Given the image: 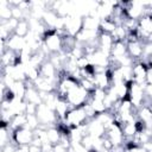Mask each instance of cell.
I'll return each mask as SVG.
<instances>
[{"label": "cell", "mask_w": 152, "mask_h": 152, "mask_svg": "<svg viewBox=\"0 0 152 152\" xmlns=\"http://www.w3.org/2000/svg\"><path fill=\"white\" fill-rule=\"evenodd\" d=\"M90 120L88 119L87 112L84 109V106L82 107H74L70 108V110L68 112L65 119H64V124L69 127V128H75V127H80L82 125L88 124Z\"/></svg>", "instance_id": "1"}, {"label": "cell", "mask_w": 152, "mask_h": 152, "mask_svg": "<svg viewBox=\"0 0 152 152\" xmlns=\"http://www.w3.org/2000/svg\"><path fill=\"white\" fill-rule=\"evenodd\" d=\"M89 91H87L86 89H83L81 86H80V83H78V86H76L69 94H68V96H66V102L70 104V107L71 108H74V107H82V106H84L86 103H87V101H88V97H89Z\"/></svg>", "instance_id": "2"}, {"label": "cell", "mask_w": 152, "mask_h": 152, "mask_svg": "<svg viewBox=\"0 0 152 152\" xmlns=\"http://www.w3.org/2000/svg\"><path fill=\"white\" fill-rule=\"evenodd\" d=\"M43 42L46 45L48 50L51 53H58L62 52L63 49V40L62 37L56 32V30H51L49 28L46 31V33L43 36Z\"/></svg>", "instance_id": "3"}, {"label": "cell", "mask_w": 152, "mask_h": 152, "mask_svg": "<svg viewBox=\"0 0 152 152\" xmlns=\"http://www.w3.org/2000/svg\"><path fill=\"white\" fill-rule=\"evenodd\" d=\"M33 139H34V131L27 127H21L12 132V141L17 146H30Z\"/></svg>", "instance_id": "4"}, {"label": "cell", "mask_w": 152, "mask_h": 152, "mask_svg": "<svg viewBox=\"0 0 152 152\" xmlns=\"http://www.w3.org/2000/svg\"><path fill=\"white\" fill-rule=\"evenodd\" d=\"M144 97H145V88L132 81L129 83V89H128V100L137 109H139L142 106Z\"/></svg>", "instance_id": "5"}, {"label": "cell", "mask_w": 152, "mask_h": 152, "mask_svg": "<svg viewBox=\"0 0 152 152\" xmlns=\"http://www.w3.org/2000/svg\"><path fill=\"white\" fill-rule=\"evenodd\" d=\"M104 135L110 140V142L113 144L114 147H116V146H122V145H124L125 137H124V133H122L121 125L114 122L110 127H108V128L106 129V134H104Z\"/></svg>", "instance_id": "6"}, {"label": "cell", "mask_w": 152, "mask_h": 152, "mask_svg": "<svg viewBox=\"0 0 152 152\" xmlns=\"http://www.w3.org/2000/svg\"><path fill=\"white\" fill-rule=\"evenodd\" d=\"M147 71L148 68L142 63V62H135L132 66V72H133V82L138 83L141 87H146V77H147Z\"/></svg>", "instance_id": "7"}, {"label": "cell", "mask_w": 152, "mask_h": 152, "mask_svg": "<svg viewBox=\"0 0 152 152\" xmlns=\"http://www.w3.org/2000/svg\"><path fill=\"white\" fill-rule=\"evenodd\" d=\"M142 45H144V43L141 40H135V42H128L127 43L128 56L134 62H140L141 61V58H142Z\"/></svg>", "instance_id": "8"}, {"label": "cell", "mask_w": 152, "mask_h": 152, "mask_svg": "<svg viewBox=\"0 0 152 152\" xmlns=\"http://www.w3.org/2000/svg\"><path fill=\"white\" fill-rule=\"evenodd\" d=\"M113 44H114V40H113L112 34L100 32V34H99V50H101L103 53H106L107 56L110 57Z\"/></svg>", "instance_id": "9"}, {"label": "cell", "mask_w": 152, "mask_h": 152, "mask_svg": "<svg viewBox=\"0 0 152 152\" xmlns=\"http://www.w3.org/2000/svg\"><path fill=\"white\" fill-rule=\"evenodd\" d=\"M6 44H7V49H10V50H12V51H14V52L20 53L21 50L26 46V40H25V38L18 36V34H15V33H13V34L6 40Z\"/></svg>", "instance_id": "10"}, {"label": "cell", "mask_w": 152, "mask_h": 152, "mask_svg": "<svg viewBox=\"0 0 152 152\" xmlns=\"http://www.w3.org/2000/svg\"><path fill=\"white\" fill-rule=\"evenodd\" d=\"M94 83H95L96 88L104 89V90L109 89L112 86V80H110V75L108 72V69L103 72H96L94 75Z\"/></svg>", "instance_id": "11"}, {"label": "cell", "mask_w": 152, "mask_h": 152, "mask_svg": "<svg viewBox=\"0 0 152 152\" xmlns=\"http://www.w3.org/2000/svg\"><path fill=\"white\" fill-rule=\"evenodd\" d=\"M24 100L26 102H28V103H33V104H37V106H39L40 103H43L42 97H40V93L34 87L33 82H31L30 86L27 84V91H26V95H25V99Z\"/></svg>", "instance_id": "12"}, {"label": "cell", "mask_w": 152, "mask_h": 152, "mask_svg": "<svg viewBox=\"0 0 152 152\" xmlns=\"http://www.w3.org/2000/svg\"><path fill=\"white\" fill-rule=\"evenodd\" d=\"M87 132H88V134H90L91 137L102 138V137L106 134V128H104L103 125L100 124L96 119H93V120H90V121L87 124Z\"/></svg>", "instance_id": "13"}, {"label": "cell", "mask_w": 152, "mask_h": 152, "mask_svg": "<svg viewBox=\"0 0 152 152\" xmlns=\"http://www.w3.org/2000/svg\"><path fill=\"white\" fill-rule=\"evenodd\" d=\"M128 55L127 52V43L126 42H114L112 52H110V58L118 59L120 57H124Z\"/></svg>", "instance_id": "14"}, {"label": "cell", "mask_w": 152, "mask_h": 152, "mask_svg": "<svg viewBox=\"0 0 152 152\" xmlns=\"http://www.w3.org/2000/svg\"><path fill=\"white\" fill-rule=\"evenodd\" d=\"M0 18L1 21H7L12 19V6L7 0H0Z\"/></svg>", "instance_id": "15"}, {"label": "cell", "mask_w": 152, "mask_h": 152, "mask_svg": "<svg viewBox=\"0 0 152 152\" xmlns=\"http://www.w3.org/2000/svg\"><path fill=\"white\" fill-rule=\"evenodd\" d=\"M46 134H48V140H49V142L52 144V145L58 144L59 140H61V138H62V133H61L59 128L56 127V126L49 127V128L46 129Z\"/></svg>", "instance_id": "16"}, {"label": "cell", "mask_w": 152, "mask_h": 152, "mask_svg": "<svg viewBox=\"0 0 152 152\" xmlns=\"http://www.w3.org/2000/svg\"><path fill=\"white\" fill-rule=\"evenodd\" d=\"M26 124H27V115L26 114H18L12 119V121L10 124V128L12 131H14V129H18L21 127H26Z\"/></svg>", "instance_id": "17"}, {"label": "cell", "mask_w": 152, "mask_h": 152, "mask_svg": "<svg viewBox=\"0 0 152 152\" xmlns=\"http://www.w3.org/2000/svg\"><path fill=\"white\" fill-rule=\"evenodd\" d=\"M30 31H31V28H30V23H28V20H27V19H23V20H19L18 26H17L14 33L18 34V36H20V37H23V38H25V37L28 34Z\"/></svg>", "instance_id": "18"}, {"label": "cell", "mask_w": 152, "mask_h": 152, "mask_svg": "<svg viewBox=\"0 0 152 152\" xmlns=\"http://www.w3.org/2000/svg\"><path fill=\"white\" fill-rule=\"evenodd\" d=\"M127 34H128V31L122 25H120V26H116V28L112 33V37L114 42H126Z\"/></svg>", "instance_id": "19"}, {"label": "cell", "mask_w": 152, "mask_h": 152, "mask_svg": "<svg viewBox=\"0 0 152 152\" xmlns=\"http://www.w3.org/2000/svg\"><path fill=\"white\" fill-rule=\"evenodd\" d=\"M115 28H116V25L112 19H103L100 21V32L112 34Z\"/></svg>", "instance_id": "20"}, {"label": "cell", "mask_w": 152, "mask_h": 152, "mask_svg": "<svg viewBox=\"0 0 152 152\" xmlns=\"http://www.w3.org/2000/svg\"><path fill=\"white\" fill-rule=\"evenodd\" d=\"M27 115V124H26V127L32 129V131H36L37 128H39L40 126V122H39V119L37 118L36 114H26Z\"/></svg>", "instance_id": "21"}, {"label": "cell", "mask_w": 152, "mask_h": 152, "mask_svg": "<svg viewBox=\"0 0 152 152\" xmlns=\"http://www.w3.org/2000/svg\"><path fill=\"white\" fill-rule=\"evenodd\" d=\"M37 108H38L37 104H33V103H28V102H27V106H26V114H36V113H37Z\"/></svg>", "instance_id": "22"}, {"label": "cell", "mask_w": 152, "mask_h": 152, "mask_svg": "<svg viewBox=\"0 0 152 152\" xmlns=\"http://www.w3.org/2000/svg\"><path fill=\"white\" fill-rule=\"evenodd\" d=\"M42 152H53V145L50 142L42 145Z\"/></svg>", "instance_id": "23"}, {"label": "cell", "mask_w": 152, "mask_h": 152, "mask_svg": "<svg viewBox=\"0 0 152 152\" xmlns=\"http://www.w3.org/2000/svg\"><path fill=\"white\" fill-rule=\"evenodd\" d=\"M145 94L148 95L150 97H152V84H147L145 87Z\"/></svg>", "instance_id": "24"}, {"label": "cell", "mask_w": 152, "mask_h": 152, "mask_svg": "<svg viewBox=\"0 0 152 152\" xmlns=\"http://www.w3.org/2000/svg\"><path fill=\"white\" fill-rule=\"evenodd\" d=\"M15 152H28V146H17Z\"/></svg>", "instance_id": "25"}]
</instances>
